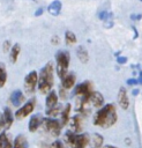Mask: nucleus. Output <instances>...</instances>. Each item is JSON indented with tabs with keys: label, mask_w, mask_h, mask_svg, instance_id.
<instances>
[{
	"label": "nucleus",
	"mask_w": 142,
	"mask_h": 148,
	"mask_svg": "<svg viewBox=\"0 0 142 148\" xmlns=\"http://www.w3.org/2000/svg\"><path fill=\"white\" fill-rule=\"evenodd\" d=\"M76 53H77V57H79V59L81 60L82 64L88 62V60H89V54H88V51H87V49H85L84 46H82V45L77 46Z\"/></svg>",
	"instance_id": "a211bd4d"
},
{
	"label": "nucleus",
	"mask_w": 142,
	"mask_h": 148,
	"mask_svg": "<svg viewBox=\"0 0 142 148\" xmlns=\"http://www.w3.org/2000/svg\"><path fill=\"white\" fill-rule=\"evenodd\" d=\"M75 81H76L75 74L74 73H67L61 79V88L65 89V90H68V89H70L75 84Z\"/></svg>",
	"instance_id": "9d476101"
},
{
	"label": "nucleus",
	"mask_w": 142,
	"mask_h": 148,
	"mask_svg": "<svg viewBox=\"0 0 142 148\" xmlns=\"http://www.w3.org/2000/svg\"><path fill=\"white\" fill-rule=\"evenodd\" d=\"M38 81V74L36 71H31L25 77H24V89L27 94H32L37 87Z\"/></svg>",
	"instance_id": "6e6552de"
},
{
	"label": "nucleus",
	"mask_w": 142,
	"mask_h": 148,
	"mask_svg": "<svg viewBox=\"0 0 142 148\" xmlns=\"http://www.w3.org/2000/svg\"><path fill=\"white\" fill-rule=\"evenodd\" d=\"M12 148H28V140H27V138L23 134H18L15 138V140H14V142L12 145Z\"/></svg>",
	"instance_id": "dca6fc26"
},
{
	"label": "nucleus",
	"mask_w": 142,
	"mask_h": 148,
	"mask_svg": "<svg viewBox=\"0 0 142 148\" xmlns=\"http://www.w3.org/2000/svg\"><path fill=\"white\" fill-rule=\"evenodd\" d=\"M103 142H104L103 136L98 133H95L90 140V146H91V148H100L103 146Z\"/></svg>",
	"instance_id": "6ab92c4d"
},
{
	"label": "nucleus",
	"mask_w": 142,
	"mask_h": 148,
	"mask_svg": "<svg viewBox=\"0 0 142 148\" xmlns=\"http://www.w3.org/2000/svg\"><path fill=\"white\" fill-rule=\"evenodd\" d=\"M42 121H43V117L40 114H35L30 118L29 120V124H28V128L30 132H36L39 126L42 125Z\"/></svg>",
	"instance_id": "ddd939ff"
},
{
	"label": "nucleus",
	"mask_w": 142,
	"mask_h": 148,
	"mask_svg": "<svg viewBox=\"0 0 142 148\" xmlns=\"http://www.w3.org/2000/svg\"><path fill=\"white\" fill-rule=\"evenodd\" d=\"M117 119H118V114L115 106L114 104L109 103L96 112L94 117V125L102 128H109L115 124Z\"/></svg>",
	"instance_id": "f257e3e1"
},
{
	"label": "nucleus",
	"mask_w": 142,
	"mask_h": 148,
	"mask_svg": "<svg viewBox=\"0 0 142 148\" xmlns=\"http://www.w3.org/2000/svg\"><path fill=\"white\" fill-rule=\"evenodd\" d=\"M60 96H61V98H66V90L62 88H60Z\"/></svg>",
	"instance_id": "473e14b6"
},
{
	"label": "nucleus",
	"mask_w": 142,
	"mask_h": 148,
	"mask_svg": "<svg viewBox=\"0 0 142 148\" xmlns=\"http://www.w3.org/2000/svg\"><path fill=\"white\" fill-rule=\"evenodd\" d=\"M94 90H92V83L90 81H84L80 84H77L74 89V95L75 96H79L80 98H84L87 97L89 94H91Z\"/></svg>",
	"instance_id": "1a4fd4ad"
},
{
	"label": "nucleus",
	"mask_w": 142,
	"mask_h": 148,
	"mask_svg": "<svg viewBox=\"0 0 142 148\" xmlns=\"http://www.w3.org/2000/svg\"><path fill=\"white\" fill-rule=\"evenodd\" d=\"M47 10H48V13H50L51 15H53V16L59 15L60 12H61V2H60L59 0H54V1H52V2L48 5Z\"/></svg>",
	"instance_id": "f3484780"
},
{
	"label": "nucleus",
	"mask_w": 142,
	"mask_h": 148,
	"mask_svg": "<svg viewBox=\"0 0 142 148\" xmlns=\"http://www.w3.org/2000/svg\"><path fill=\"white\" fill-rule=\"evenodd\" d=\"M54 77H53V64L48 61L39 72L37 86L42 94H48L53 87Z\"/></svg>",
	"instance_id": "f03ea898"
},
{
	"label": "nucleus",
	"mask_w": 142,
	"mask_h": 148,
	"mask_svg": "<svg viewBox=\"0 0 142 148\" xmlns=\"http://www.w3.org/2000/svg\"><path fill=\"white\" fill-rule=\"evenodd\" d=\"M127 83L129 86H134V84H139V81H137V79H128Z\"/></svg>",
	"instance_id": "c756f323"
},
{
	"label": "nucleus",
	"mask_w": 142,
	"mask_h": 148,
	"mask_svg": "<svg viewBox=\"0 0 142 148\" xmlns=\"http://www.w3.org/2000/svg\"><path fill=\"white\" fill-rule=\"evenodd\" d=\"M82 128V118L81 116H74L72 119V132H80Z\"/></svg>",
	"instance_id": "5701e85b"
},
{
	"label": "nucleus",
	"mask_w": 142,
	"mask_h": 148,
	"mask_svg": "<svg viewBox=\"0 0 142 148\" xmlns=\"http://www.w3.org/2000/svg\"><path fill=\"white\" fill-rule=\"evenodd\" d=\"M118 103L119 105L124 109V110H127L128 106H129V99H128V96H127V91L124 87H121L119 89V92H118Z\"/></svg>",
	"instance_id": "9b49d317"
},
{
	"label": "nucleus",
	"mask_w": 142,
	"mask_h": 148,
	"mask_svg": "<svg viewBox=\"0 0 142 148\" xmlns=\"http://www.w3.org/2000/svg\"><path fill=\"white\" fill-rule=\"evenodd\" d=\"M69 60L70 56L69 52L66 50H60L55 53V61H57V73L60 79H62L67 72H68V66H69Z\"/></svg>",
	"instance_id": "20e7f679"
},
{
	"label": "nucleus",
	"mask_w": 142,
	"mask_h": 148,
	"mask_svg": "<svg viewBox=\"0 0 142 148\" xmlns=\"http://www.w3.org/2000/svg\"><path fill=\"white\" fill-rule=\"evenodd\" d=\"M103 104H104V97L102 96V94L98 91H92L87 97L80 98L77 110L83 113H88L91 108H99Z\"/></svg>",
	"instance_id": "7ed1b4c3"
},
{
	"label": "nucleus",
	"mask_w": 142,
	"mask_h": 148,
	"mask_svg": "<svg viewBox=\"0 0 142 148\" xmlns=\"http://www.w3.org/2000/svg\"><path fill=\"white\" fill-rule=\"evenodd\" d=\"M12 142L6 132L0 133V148H12Z\"/></svg>",
	"instance_id": "412c9836"
},
{
	"label": "nucleus",
	"mask_w": 142,
	"mask_h": 148,
	"mask_svg": "<svg viewBox=\"0 0 142 148\" xmlns=\"http://www.w3.org/2000/svg\"><path fill=\"white\" fill-rule=\"evenodd\" d=\"M70 104H67L63 109H62V111H61V123H60V125L61 126H65L67 123H68V120H69V113H70Z\"/></svg>",
	"instance_id": "aec40b11"
},
{
	"label": "nucleus",
	"mask_w": 142,
	"mask_h": 148,
	"mask_svg": "<svg viewBox=\"0 0 142 148\" xmlns=\"http://www.w3.org/2000/svg\"><path fill=\"white\" fill-rule=\"evenodd\" d=\"M45 104H46V110H50V109H52V108L58 105V95H57V92L54 90H51L47 94Z\"/></svg>",
	"instance_id": "4468645a"
},
{
	"label": "nucleus",
	"mask_w": 142,
	"mask_h": 148,
	"mask_svg": "<svg viewBox=\"0 0 142 148\" xmlns=\"http://www.w3.org/2000/svg\"><path fill=\"white\" fill-rule=\"evenodd\" d=\"M60 110H61L60 105H57V106H54V108H52L50 110H46V114L47 116H51V117H54V116H57L59 113Z\"/></svg>",
	"instance_id": "a878e982"
},
{
	"label": "nucleus",
	"mask_w": 142,
	"mask_h": 148,
	"mask_svg": "<svg viewBox=\"0 0 142 148\" xmlns=\"http://www.w3.org/2000/svg\"><path fill=\"white\" fill-rule=\"evenodd\" d=\"M42 126L45 130V132L50 133L52 136H58L61 132V125L58 120L53 118H43Z\"/></svg>",
	"instance_id": "423d86ee"
},
{
	"label": "nucleus",
	"mask_w": 142,
	"mask_h": 148,
	"mask_svg": "<svg viewBox=\"0 0 142 148\" xmlns=\"http://www.w3.org/2000/svg\"><path fill=\"white\" fill-rule=\"evenodd\" d=\"M117 62L119 65H124V64L127 62V58L126 57H119V56H117Z\"/></svg>",
	"instance_id": "c85d7f7f"
},
{
	"label": "nucleus",
	"mask_w": 142,
	"mask_h": 148,
	"mask_svg": "<svg viewBox=\"0 0 142 148\" xmlns=\"http://www.w3.org/2000/svg\"><path fill=\"white\" fill-rule=\"evenodd\" d=\"M10 50V40H5L3 42V45H2V51L3 52H7Z\"/></svg>",
	"instance_id": "bb28decb"
},
{
	"label": "nucleus",
	"mask_w": 142,
	"mask_h": 148,
	"mask_svg": "<svg viewBox=\"0 0 142 148\" xmlns=\"http://www.w3.org/2000/svg\"><path fill=\"white\" fill-rule=\"evenodd\" d=\"M65 40L67 45H73L76 43V36L72 31H66L65 32Z\"/></svg>",
	"instance_id": "393cba45"
},
{
	"label": "nucleus",
	"mask_w": 142,
	"mask_h": 148,
	"mask_svg": "<svg viewBox=\"0 0 142 148\" xmlns=\"http://www.w3.org/2000/svg\"><path fill=\"white\" fill-rule=\"evenodd\" d=\"M2 117H3V121H5V128H10V126L13 125L14 121V116L12 113V110L9 108H5L3 112H2Z\"/></svg>",
	"instance_id": "2eb2a0df"
},
{
	"label": "nucleus",
	"mask_w": 142,
	"mask_h": 148,
	"mask_svg": "<svg viewBox=\"0 0 142 148\" xmlns=\"http://www.w3.org/2000/svg\"><path fill=\"white\" fill-rule=\"evenodd\" d=\"M24 99H25V97H24V95H23V92L21 90L13 91L12 95H10V97H9V101H10V103L14 106H20L24 102Z\"/></svg>",
	"instance_id": "f8f14e48"
},
{
	"label": "nucleus",
	"mask_w": 142,
	"mask_h": 148,
	"mask_svg": "<svg viewBox=\"0 0 142 148\" xmlns=\"http://www.w3.org/2000/svg\"><path fill=\"white\" fill-rule=\"evenodd\" d=\"M3 128H5V121H3L2 113H0V131H2Z\"/></svg>",
	"instance_id": "2f4dec72"
},
{
	"label": "nucleus",
	"mask_w": 142,
	"mask_h": 148,
	"mask_svg": "<svg viewBox=\"0 0 142 148\" xmlns=\"http://www.w3.org/2000/svg\"><path fill=\"white\" fill-rule=\"evenodd\" d=\"M36 106V99L35 98H31L29 99L25 104H23L16 112H15V118L16 119H23L25 117H28L35 109Z\"/></svg>",
	"instance_id": "0eeeda50"
},
{
	"label": "nucleus",
	"mask_w": 142,
	"mask_h": 148,
	"mask_svg": "<svg viewBox=\"0 0 142 148\" xmlns=\"http://www.w3.org/2000/svg\"><path fill=\"white\" fill-rule=\"evenodd\" d=\"M137 94H139V90H137V89L133 90V95H137Z\"/></svg>",
	"instance_id": "f704fd0d"
},
{
	"label": "nucleus",
	"mask_w": 142,
	"mask_h": 148,
	"mask_svg": "<svg viewBox=\"0 0 142 148\" xmlns=\"http://www.w3.org/2000/svg\"><path fill=\"white\" fill-rule=\"evenodd\" d=\"M103 148H117V147H113V146H104Z\"/></svg>",
	"instance_id": "c9c22d12"
},
{
	"label": "nucleus",
	"mask_w": 142,
	"mask_h": 148,
	"mask_svg": "<svg viewBox=\"0 0 142 148\" xmlns=\"http://www.w3.org/2000/svg\"><path fill=\"white\" fill-rule=\"evenodd\" d=\"M7 81V69H6V66L0 62V88H2L5 86Z\"/></svg>",
	"instance_id": "b1692460"
},
{
	"label": "nucleus",
	"mask_w": 142,
	"mask_h": 148,
	"mask_svg": "<svg viewBox=\"0 0 142 148\" xmlns=\"http://www.w3.org/2000/svg\"><path fill=\"white\" fill-rule=\"evenodd\" d=\"M59 42H60V39H59V37H58V36H53V37H52V39H51V43H52L53 45L59 44Z\"/></svg>",
	"instance_id": "7c9ffc66"
},
{
	"label": "nucleus",
	"mask_w": 142,
	"mask_h": 148,
	"mask_svg": "<svg viewBox=\"0 0 142 148\" xmlns=\"http://www.w3.org/2000/svg\"><path fill=\"white\" fill-rule=\"evenodd\" d=\"M65 139L69 143L70 148H85L89 143V136L87 134H76L72 131L66 133Z\"/></svg>",
	"instance_id": "39448f33"
},
{
	"label": "nucleus",
	"mask_w": 142,
	"mask_h": 148,
	"mask_svg": "<svg viewBox=\"0 0 142 148\" xmlns=\"http://www.w3.org/2000/svg\"><path fill=\"white\" fill-rule=\"evenodd\" d=\"M50 148H63V145H62L61 141H54V142L51 143Z\"/></svg>",
	"instance_id": "cd10ccee"
},
{
	"label": "nucleus",
	"mask_w": 142,
	"mask_h": 148,
	"mask_svg": "<svg viewBox=\"0 0 142 148\" xmlns=\"http://www.w3.org/2000/svg\"><path fill=\"white\" fill-rule=\"evenodd\" d=\"M20 52H21V46H20V44H15V45L12 46L9 58H10V61H12L13 64H15V62L17 61V58H18Z\"/></svg>",
	"instance_id": "4be33fe9"
},
{
	"label": "nucleus",
	"mask_w": 142,
	"mask_h": 148,
	"mask_svg": "<svg viewBox=\"0 0 142 148\" xmlns=\"http://www.w3.org/2000/svg\"><path fill=\"white\" fill-rule=\"evenodd\" d=\"M43 14V8H38L37 10H36V13H35V16H39V15H42Z\"/></svg>",
	"instance_id": "72a5a7b5"
}]
</instances>
